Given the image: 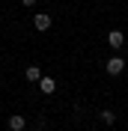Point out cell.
Segmentation results:
<instances>
[{"mask_svg": "<svg viewBox=\"0 0 128 131\" xmlns=\"http://www.w3.org/2000/svg\"><path fill=\"white\" fill-rule=\"evenodd\" d=\"M104 69H107V74H113V78H116V74L125 72V60H122V57H110Z\"/></svg>", "mask_w": 128, "mask_h": 131, "instance_id": "6da1fadb", "label": "cell"}, {"mask_svg": "<svg viewBox=\"0 0 128 131\" xmlns=\"http://www.w3.org/2000/svg\"><path fill=\"white\" fill-rule=\"evenodd\" d=\"M122 42H125L122 30H110L107 33V45H110V48H122Z\"/></svg>", "mask_w": 128, "mask_h": 131, "instance_id": "277c9868", "label": "cell"}, {"mask_svg": "<svg viewBox=\"0 0 128 131\" xmlns=\"http://www.w3.org/2000/svg\"><path fill=\"white\" fill-rule=\"evenodd\" d=\"M39 90L45 92V95H51V92H57V81H54V78H45V74H42V81H39Z\"/></svg>", "mask_w": 128, "mask_h": 131, "instance_id": "8992f818", "label": "cell"}, {"mask_svg": "<svg viewBox=\"0 0 128 131\" xmlns=\"http://www.w3.org/2000/svg\"><path fill=\"white\" fill-rule=\"evenodd\" d=\"M24 81L39 83V81H42V69H39V66H27V69H24Z\"/></svg>", "mask_w": 128, "mask_h": 131, "instance_id": "3957f363", "label": "cell"}, {"mask_svg": "<svg viewBox=\"0 0 128 131\" xmlns=\"http://www.w3.org/2000/svg\"><path fill=\"white\" fill-rule=\"evenodd\" d=\"M21 6H36V0H21Z\"/></svg>", "mask_w": 128, "mask_h": 131, "instance_id": "ba28073f", "label": "cell"}, {"mask_svg": "<svg viewBox=\"0 0 128 131\" xmlns=\"http://www.w3.org/2000/svg\"><path fill=\"white\" fill-rule=\"evenodd\" d=\"M27 128V119L21 113H15V116H9V131H24Z\"/></svg>", "mask_w": 128, "mask_h": 131, "instance_id": "5b68a950", "label": "cell"}, {"mask_svg": "<svg viewBox=\"0 0 128 131\" xmlns=\"http://www.w3.org/2000/svg\"><path fill=\"white\" fill-rule=\"evenodd\" d=\"M101 122L104 125H113L116 122V113H113V110H101Z\"/></svg>", "mask_w": 128, "mask_h": 131, "instance_id": "52a82bcc", "label": "cell"}, {"mask_svg": "<svg viewBox=\"0 0 128 131\" xmlns=\"http://www.w3.org/2000/svg\"><path fill=\"white\" fill-rule=\"evenodd\" d=\"M33 27H36L39 33H48V30H51V15H45V12H39V15L33 18Z\"/></svg>", "mask_w": 128, "mask_h": 131, "instance_id": "7a4b0ae2", "label": "cell"}]
</instances>
